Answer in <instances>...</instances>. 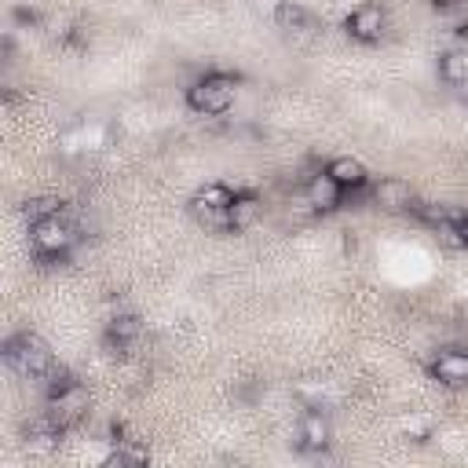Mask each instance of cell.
Here are the masks:
<instances>
[{
	"mask_svg": "<svg viewBox=\"0 0 468 468\" xmlns=\"http://www.w3.org/2000/svg\"><path fill=\"white\" fill-rule=\"evenodd\" d=\"M4 362L22 380H37V384H44L58 369V358H55L51 344L40 333H33V329H22V333H15V336L4 340Z\"/></svg>",
	"mask_w": 468,
	"mask_h": 468,
	"instance_id": "6da1fadb",
	"label": "cell"
},
{
	"mask_svg": "<svg viewBox=\"0 0 468 468\" xmlns=\"http://www.w3.org/2000/svg\"><path fill=\"white\" fill-rule=\"evenodd\" d=\"M234 95H238V80L230 73L212 69V73L197 77L186 88V106L194 113H201V117H219V113H227L234 106Z\"/></svg>",
	"mask_w": 468,
	"mask_h": 468,
	"instance_id": "7a4b0ae2",
	"label": "cell"
},
{
	"mask_svg": "<svg viewBox=\"0 0 468 468\" xmlns=\"http://www.w3.org/2000/svg\"><path fill=\"white\" fill-rule=\"evenodd\" d=\"M77 238H80V227L69 219V212L40 219L29 227V245H33L37 260H62L77 245Z\"/></svg>",
	"mask_w": 468,
	"mask_h": 468,
	"instance_id": "3957f363",
	"label": "cell"
},
{
	"mask_svg": "<svg viewBox=\"0 0 468 468\" xmlns=\"http://www.w3.org/2000/svg\"><path fill=\"white\" fill-rule=\"evenodd\" d=\"M344 29H347V37L358 40V44H377V40L384 37V29H388V11H384V4H377V0L358 4V7L347 15Z\"/></svg>",
	"mask_w": 468,
	"mask_h": 468,
	"instance_id": "277c9868",
	"label": "cell"
},
{
	"mask_svg": "<svg viewBox=\"0 0 468 468\" xmlns=\"http://www.w3.org/2000/svg\"><path fill=\"white\" fill-rule=\"evenodd\" d=\"M139 336H143V322H139V314H132V311H117V314H110V322H106L102 347H106L110 355L124 358V355L135 347Z\"/></svg>",
	"mask_w": 468,
	"mask_h": 468,
	"instance_id": "5b68a950",
	"label": "cell"
},
{
	"mask_svg": "<svg viewBox=\"0 0 468 468\" xmlns=\"http://www.w3.org/2000/svg\"><path fill=\"white\" fill-rule=\"evenodd\" d=\"M344 186L329 176V172H314L307 183H303V205L311 212H336L344 205Z\"/></svg>",
	"mask_w": 468,
	"mask_h": 468,
	"instance_id": "8992f818",
	"label": "cell"
},
{
	"mask_svg": "<svg viewBox=\"0 0 468 468\" xmlns=\"http://www.w3.org/2000/svg\"><path fill=\"white\" fill-rule=\"evenodd\" d=\"M428 373H431L439 384H446V388H468V351H457V347L439 351V355L431 358Z\"/></svg>",
	"mask_w": 468,
	"mask_h": 468,
	"instance_id": "52a82bcc",
	"label": "cell"
},
{
	"mask_svg": "<svg viewBox=\"0 0 468 468\" xmlns=\"http://www.w3.org/2000/svg\"><path fill=\"white\" fill-rule=\"evenodd\" d=\"M329 439H333V428H329L325 413L322 410H307L300 417V446L303 450H325Z\"/></svg>",
	"mask_w": 468,
	"mask_h": 468,
	"instance_id": "ba28073f",
	"label": "cell"
},
{
	"mask_svg": "<svg viewBox=\"0 0 468 468\" xmlns=\"http://www.w3.org/2000/svg\"><path fill=\"white\" fill-rule=\"evenodd\" d=\"M325 172L344 186V190H362L366 183H369V176H366V165L358 161V157H347V154H340V157H333L329 165H325Z\"/></svg>",
	"mask_w": 468,
	"mask_h": 468,
	"instance_id": "9c48e42d",
	"label": "cell"
},
{
	"mask_svg": "<svg viewBox=\"0 0 468 468\" xmlns=\"http://www.w3.org/2000/svg\"><path fill=\"white\" fill-rule=\"evenodd\" d=\"M373 197H377V205H384V208H413V190H410V183L399 179V176L380 179V183L373 186Z\"/></svg>",
	"mask_w": 468,
	"mask_h": 468,
	"instance_id": "30bf717a",
	"label": "cell"
},
{
	"mask_svg": "<svg viewBox=\"0 0 468 468\" xmlns=\"http://www.w3.org/2000/svg\"><path fill=\"white\" fill-rule=\"evenodd\" d=\"M227 216H230V230L252 227V223L260 219V197H256L252 190H234V201H230Z\"/></svg>",
	"mask_w": 468,
	"mask_h": 468,
	"instance_id": "8fae6325",
	"label": "cell"
},
{
	"mask_svg": "<svg viewBox=\"0 0 468 468\" xmlns=\"http://www.w3.org/2000/svg\"><path fill=\"white\" fill-rule=\"evenodd\" d=\"M274 26L285 29V33H307L314 26V18L296 4V0H278L274 7Z\"/></svg>",
	"mask_w": 468,
	"mask_h": 468,
	"instance_id": "7c38bea8",
	"label": "cell"
},
{
	"mask_svg": "<svg viewBox=\"0 0 468 468\" xmlns=\"http://www.w3.org/2000/svg\"><path fill=\"white\" fill-rule=\"evenodd\" d=\"M439 77H442L450 88L468 84V51H464V48L442 51V55H439Z\"/></svg>",
	"mask_w": 468,
	"mask_h": 468,
	"instance_id": "4fadbf2b",
	"label": "cell"
},
{
	"mask_svg": "<svg viewBox=\"0 0 468 468\" xmlns=\"http://www.w3.org/2000/svg\"><path fill=\"white\" fill-rule=\"evenodd\" d=\"M62 212H66V201H62V197H55V194H40V197H29V201L22 205V216L29 219V227H33V223H40V219L62 216Z\"/></svg>",
	"mask_w": 468,
	"mask_h": 468,
	"instance_id": "5bb4252c",
	"label": "cell"
},
{
	"mask_svg": "<svg viewBox=\"0 0 468 468\" xmlns=\"http://www.w3.org/2000/svg\"><path fill=\"white\" fill-rule=\"evenodd\" d=\"M431 7L453 33H468V0H431Z\"/></svg>",
	"mask_w": 468,
	"mask_h": 468,
	"instance_id": "9a60e30c",
	"label": "cell"
},
{
	"mask_svg": "<svg viewBox=\"0 0 468 468\" xmlns=\"http://www.w3.org/2000/svg\"><path fill=\"white\" fill-rule=\"evenodd\" d=\"M230 201H234V190L227 183H205L190 197V205H201V208H230Z\"/></svg>",
	"mask_w": 468,
	"mask_h": 468,
	"instance_id": "2e32d148",
	"label": "cell"
},
{
	"mask_svg": "<svg viewBox=\"0 0 468 468\" xmlns=\"http://www.w3.org/2000/svg\"><path fill=\"white\" fill-rule=\"evenodd\" d=\"M150 453L143 446H135L132 439H117V450L106 457V464H146Z\"/></svg>",
	"mask_w": 468,
	"mask_h": 468,
	"instance_id": "e0dca14e",
	"label": "cell"
}]
</instances>
